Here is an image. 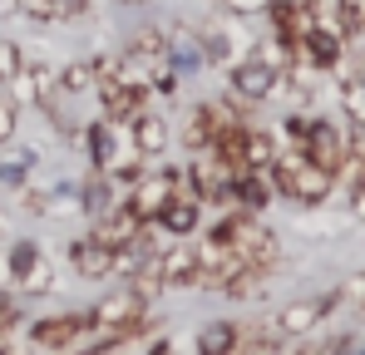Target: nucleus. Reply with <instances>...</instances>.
Masks as SVG:
<instances>
[{
    "mask_svg": "<svg viewBox=\"0 0 365 355\" xmlns=\"http://www.w3.org/2000/svg\"><path fill=\"white\" fill-rule=\"evenodd\" d=\"M197 346H202V355H227V346H232V326H207Z\"/></svg>",
    "mask_w": 365,
    "mask_h": 355,
    "instance_id": "nucleus-1",
    "label": "nucleus"
},
{
    "mask_svg": "<svg viewBox=\"0 0 365 355\" xmlns=\"http://www.w3.org/2000/svg\"><path fill=\"white\" fill-rule=\"evenodd\" d=\"M321 306H326V301H306V306H292L282 326H287V331H306V326L316 321V311H321Z\"/></svg>",
    "mask_w": 365,
    "mask_h": 355,
    "instance_id": "nucleus-2",
    "label": "nucleus"
}]
</instances>
